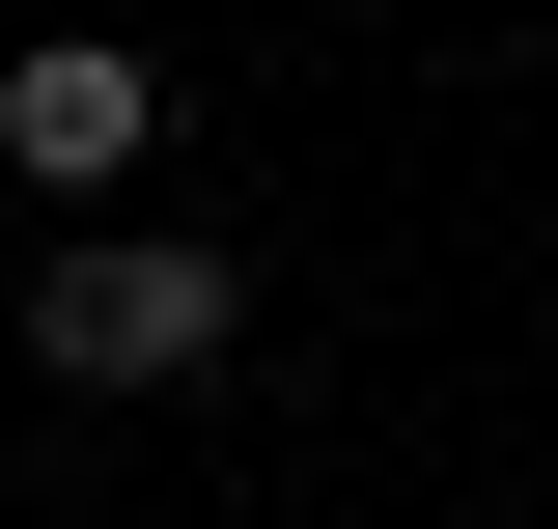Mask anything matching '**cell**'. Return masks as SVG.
Here are the masks:
<instances>
[{"label": "cell", "mask_w": 558, "mask_h": 529, "mask_svg": "<svg viewBox=\"0 0 558 529\" xmlns=\"http://www.w3.org/2000/svg\"><path fill=\"white\" fill-rule=\"evenodd\" d=\"M223 334H252V279H223L196 223H57V251H28V362H57V391H196Z\"/></svg>", "instance_id": "1"}, {"label": "cell", "mask_w": 558, "mask_h": 529, "mask_svg": "<svg viewBox=\"0 0 558 529\" xmlns=\"http://www.w3.org/2000/svg\"><path fill=\"white\" fill-rule=\"evenodd\" d=\"M140 139H168V57H140V28H28V57H0V168H28V196H112Z\"/></svg>", "instance_id": "2"}]
</instances>
